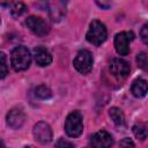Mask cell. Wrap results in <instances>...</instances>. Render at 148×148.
<instances>
[{
  "label": "cell",
  "mask_w": 148,
  "mask_h": 148,
  "mask_svg": "<svg viewBox=\"0 0 148 148\" xmlns=\"http://www.w3.org/2000/svg\"><path fill=\"white\" fill-rule=\"evenodd\" d=\"M31 64V54L25 46H16L10 53V65L16 72H23Z\"/></svg>",
  "instance_id": "6da1fadb"
},
{
  "label": "cell",
  "mask_w": 148,
  "mask_h": 148,
  "mask_svg": "<svg viewBox=\"0 0 148 148\" xmlns=\"http://www.w3.org/2000/svg\"><path fill=\"white\" fill-rule=\"evenodd\" d=\"M106 37H108V31H106L105 25L101 21L94 20L90 23L89 29L86 35L87 40L92 45L99 46L106 40Z\"/></svg>",
  "instance_id": "7a4b0ae2"
},
{
  "label": "cell",
  "mask_w": 148,
  "mask_h": 148,
  "mask_svg": "<svg viewBox=\"0 0 148 148\" xmlns=\"http://www.w3.org/2000/svg\"><path fill=\"white\" fill-rule=\"evenodd\" d=\"M65 132L69 138H77L83 132L82 114L79 111H72L65 120Z\"/></svg>",
  "instance_id": "3957f363"
},
{
  "label": "cell",
  "mask_w": 148,
  "mask_h": 148,
  "mask_svg": "<svg viewBox=\"0 0 148 148\" xmlns=\"http://www.w3.org/2000/svg\"><path fill=\"white\" fill-rule=\"evenodd\" d=\"M74 68L80 73V74H88L92 69L94 65V58L90 51L88 50H81L77 52L76 57L73 60Z\"/></svg>",
  "instance_id": "277c9868"
},
{
  "label": "cell",
  "mask_w": 148,
  "mask_h": 148,
  "mask_svg": "<svg viewBox=\"0 0 148 148\" xmlns=\"http://www.w3.org/2000/svg\"><path fill=\"white\" fill-rule=\"evenodd\" d=\"M25 25L37 37H44L50 31V28H49V24L46 23V21L39 16H34V15L29 16L25 20Z\"/></svg>",
  "instance_id": "5b68a950"
},
{
  "label": "cell",
  "mask_w": 148,
  "mask_h": 148,
  "mask_svg": "<svg viewBox=\"0 0 148 148\" xmlns=\"http://www.w3.org/2000/svg\"><path fill=\"white\" fill-rule=\"evenodd\" d=\"M32 134H34V138L36 139V141L42 145L51 142L52 136H53L51 126L45 121H38L37 124H35V126L32 128Z\"/></svg>",
  "instance_id": "8992f818"
},
{
  "label": "cell",
  "mask_w": 148,
  "mask_h": 148,
  "mask_svg": "<svg viewBox=\"0 0 148 148\" xmlns=\"http://www.w3.org/2000/svg\"><path fill=\"white\" fill-rule=\"evenodd\" d=\"M134 36L132 32L127 31H121L118 32L114 36V49L118 54L120 56H126L130 52V43L133 40Z\"/></svg>",
  "instance_id": "52a82bcc"
},
{
  "label": "cell",
  "mask_w": 148,
  "mask_h": 148,
  "mask_svg": "<svg viewBox=\"0 0 148 148\" xmlns=\"http://www.w3.org/2000/svg\"><path fill=\"white\" fill-rule=\"evenodd\" d=\"M112 145H113V138L105 130H101L96 132L90 139L91 148H110Z\"/></svg>",
  "instance_id": "ba28073f"
},
{
  "label": "cell",
  "mask_w": 148,
  "mask_h": 148,
  "mask_svg": "<svg viewBox=\"0 0 148 148\" xmlns=\"http://www.w3.org/2000/svg\"><path fill=\"white\" fill-rule=\"evenodd\" d=\"M109 71L113 76L117 77H125L130 74L131 72V66L130 64L121 58H114L111 60L109 65Z\"/></svg>",
  "instance_id": "9c48e42d"
},
{
  "label": "cell",
  "mask_w": 148,
  "mask_h": 148,
  "mask_svg": "<svg viewBox=\"0 0 148 148\" xmlns=\"http://www.w3.org/2000/svg\"><path fill=\"white\" fill-rule=\"evenodd\" d=\"M7 125L13 130H18L25 123V113L20 108H13L6 116Z\"/></svg>",
  "instance_id": "30bf717a"
},
{
  "label": "cell",
  "mask_w": 148,
  "mask_h": 148,
  "mask_svg": "<svg viewBox=\"0 0 148 148\" xmlns=\"http://www.w3.org/2000/svg\"><path fill=\"white\" fill-rule=\"evenodd\" d=\"M47 7H49L50 17L54 22L60 21L65 16V14H66V2H64V1L49 2L47 3Z\"/></svg>",
  "instance_id": "8fae6325"
},
{
  "label": "cell",
  "mask_w": 148,
  "mask_h": 148,
  "mask_svg": "<svg viewBox=\"0 0 148 148\" xmlns=\"http://www.w3.org/2000/svg\"><path fill=\"white\" fill-rule=\"evenodd\" d=\"M34 57L36 60V64L40 67L49 66L52 62V56L51 53L43 46H37L34 49Z\"/></svg>",
  "instance_id": "7c38bea8"
},
{
  "label": "cell",
  "mask_w": 148,
  "mask_h": 148,
  "mask_svg": "<svg viewBox=\"0 0 148 148\" xmlns=\"http://www.w3.org/2000/svg\"><path fill=\"white\" fill-rule=\"evenodd\" d=\"M131 92L133 96L141 98L147 95V81L143 79H135L131 86Z\"/></svg>",
  "instance_id": "4fadbf2b"
},
{
  "label": "cell",
  "mask_w": 148,
  "mask_h": 148,
  "mask_svg": "<svg viewBox=\"0 0 148 148\" xmlns=\"http://www.w3.org/2000/svg\"><path fill=\"white\" fill-rule=\"evenodd\" d=\"M109 116L111 118V120L114 123L116 126H124L125 125V116L123 113V111L119 109V108H111L109 110Z\"/></svg>",
  "instance_id": "5bb4252c"
},
{
  "label": "cell",
  "mask_w": 148,
  "mask_h": 148,
  "mask_svg": "<svg viewBox=\"0 0 148 148\" xmlns=\"http://www.w3.org/2000/svg\"><path fill=\"white\" fill-rule=\"evenodd\" d=\"M133 134L138 140H146L147 139V125L145 123H136L133 127H132Z\"/></svg>",
  "instance_id": "9a60e30c"
},
{
  "label": "cell",
  "mask_w": 148,
  "mask_h": 148,
  "mask_svg": "<svg viewBox=\"0 0 148 148\" xmlns=\"http://www.w3.org/2000/svg\"><path fill=\"white\" fill-rule=\"evenodd\" d=\"M35 96L38 97L39 99H49L52 97V91L47 86L39 84L35 88Z\"/></svg>",
  "instance_id": "2e32d148"
},
{
  "label": "cell",
  "mask_w": 148,
  "mask_h": 148,
  "mask_svg": "<svg viewBox=\"0 0 148 148\" xmlns=\"http://www.w3.org/2000/svg\"><path fill=\"white\" fill-rule=\"evenodd\" d=\"M25 12H27V6L23 2H15L10 8V14L13 17H20Z\"/></svg>",
  "instance_id": "e0dca14e"
},
{
  "label": "cell",
  "mask_w": 148,
  "mask_h": 148,
  "mask_svg": "<svg viewBox=\"0 0 148 148\" xmlns=\"http://www.w3.org/2000/svg\"><path fill=\"white\" fill-rule=\"evenodd\" d=\"M8 74V61L7 56L3 52H0V79L6 77Z\"/></svg>",
  "instance_id": "ac0fdd59"
},
{
  "label": "cell",
  "mask_w": 148,
  "mask_h": 148,
  "mask_svg": "<svg viewBox=\"0 0 148 148\" xmlns=\"http://www.w3.org/2000/svg\"><path fill=\"white\" fill-rule=\"evenodd\" d=\"M136 62H138V66H139L140 68H142L143 71H147V68H148L147 53H146V52H140V53L136 56Z\"/></svg>",
  "instance_id": "d6986e66"
},
{
  "label": "cell",
  "mask_w": 148,
  "mask_h": 148,
  "mask_svg": "<svg viewBox=\"0 0 148 148\" xmlns=\"http://www.w3.org/2000/svg\"><path fill=\"white\" fill-rule=\"evenodd\" d=\"M54 148H75V146H74V143L71 142L69 140H66V139L60 138V139L56 142Z\"/></svg>",
  "instance_id": "ffe728a7"
},
{
  "label": "cell",
  "mask_w": 148,
  "mask_h": 148,
  "mask_svg": "<svg viewBox=\"0 0 148 148\" xmlns=\"http://www.w3.org/2000/svg\"><path fill=\"white\" fill-rule=\"evenodd\" d=\"M140 36H141V39L145 44H148V24H143V27L141 28V31H140Z\"/></svg>",
  "instance_id": "44dd1931"
},
{
  "label": "cell",
  "mask_w": 148,
  "mask_h": 148,
  "mask_svg": "<svg viewBox=\"0 0 148 148\" xmlns=\"http://www.w3.org/2000/svg\"><path fill=\"white\" fill-rule=\"evenodd\" d=\"M120 148H134V142L130 138H125L120 141Z\"/></svg>",
  "instance_id": "7402d4cb"
},
{
  "label": "cell",
  "mask_w": 148,
  "mask_h": 148,
  "mask_svg": "<svg viewBox=\"0 0 148 148\" xmlns=\"http://www.w3.org/2000/svg\"><path fill=\"white\" fill-rule=\"evenodd\" d=\"M101 8H109L110 7V3H105V2H99V1H97L96 2Z\"/></svg>",
  "instance_id": "603a6c76"
},
{
  "label": "cell",
  "mask_w": 148,
  "mask_h": 148,
  "mask_svg": "<svg viewBox=\"0 0 148 148\" xmlns=\"http://www.w3.org/2000/svg\"><path fill=\"white\" fill-rule=\"evenodd\" d=\"M0 148H5V145H3V142L0 140Z\"/></svg>",
  "instance_id": "cb8c5ba5"
},
{
  "label": "cell",
  "mask_w": 148,
  "mask_h": 148,
  "mask_svg": "<svg viewBox=\"0 0 148 148\" xmlns=\"http://www.w3.org/2000/svg\"><path fill=\"white\" fill-rule=\"evenodd\" d=\"M0 23H1V21H0Z\"/></svg>",
  "instance_id": "d4e9b609"
}]
</instances>
